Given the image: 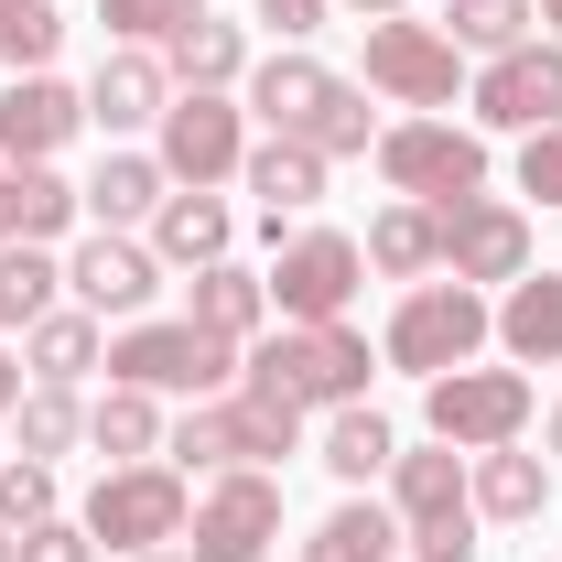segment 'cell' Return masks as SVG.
Segmentation results:
<instances>
[{
  "mask_svg": "<svg viewBox=\"0 0 562 562\" xmlns=\"http://www.w3.org/2000/svg\"><path fill=\"white\" fill-rule=\"evenodd\" d=\"M238 368H249V347L206 336L195 314H140V325L109 336V379L120 390H151V401H227Z\"/></svg>",
  "mask_w": 562,
  "mask_h": 562,
  "instance_id": "6da1fadb",
  "label": "cell"
},
{
  "mask_svg": "<svg viewBox=\"0 0 562 562\" xmlns=\"http://www.w3.org/2000/svg\"><path fill=\"white\" fill-rule=\"evenodd\" d=\"M238 390L292 401V412H347V401H368V336L357 325H281L249 347Z\"/></svg>",
  "mask_w": 562,
  "mask_h": 562,
  "instance_id": "7a4b0ae2",
  "label": "cell"
},
{
  "mask_svg": "<svg viewBox=\"0 0 562 562\" xmlns=\"http://www.w3.org/2000/svg\"><path fill=\"white\" fill-rule=\"evenodd\" d=\"M379 173H390V195H412V206H465V195H487V131H454L443 109L390 120V131H379Z\"/></svg>",
  "mask_w": 562,
  "mask_h": 562,
  "instance_id": "3957f363",
  "label": "cell"
},
{
  "mask_svg": "<svg viewBox=\"0 0 562 562\" xmlns=\"http://www.w3.org/2000/svg\"><path fill=\"white\" fill-rule=\"evenodd\" d=\"M184 519H195V487H184V465H109L98 487H87V541H109V552H173L184 541Z\"/></svg>",
  "mask_w": 562,
  "mask_h": 562,
  "instance_id": "277c9868",
  "label": "cell"
},
{
  "mask_svg": "<svg viewBox=\"0 0 562 562\" xmlns=\"http://www.w3.org/2000/svg\"><path fill=\"white\" fill-rule=\"evenodd\" d=\"M487 325H497L487 292H465V281H412L401 314H390V336H379V357L412 368V379H443V368H476Z\"/></svg>",
  "mask_w": 562,
  "mask_h": 562,
  "instance_id": "5b68a950",
  "label": "cell"
},
{
  "mask_svg": "<svg viewBox=\"0 0 562 562\" xmlns=\"http://www.w3.org/2000/svg\"><path fill=\"white\" fill-rule=\"evenodd\" d=\"M422 432L454 454H497L530 432V368H443L422 379Z\"/></svg>",
  "mask_w": 562,
  "mask_h": 562,
  "instance_id": "8992f818",
  "label": "cell"
},
{
  "mask_svg": "<svg viewBox=\"0 0 562 562\" xmlns=\"http://www.w3.org/2000/svg\"><path fill=\"white\" fill-rule=\"evenodd\" d=\"M281 260L260 281H271V314L281 325H347L357 281H368V249H357L347 227H292V238H271Z\"/></svg>",
  "mask_w": 562,
  "mask_h": 562,
  "instance_id": "52a82bcc",
  "label": "cell"
},
{
  "mask_svg": "<svg viewBox=\"0 0 562 562\" xmlns=\"http://www.w3.org/2000/svg\"><path fill=\"white\" fill-rule=\"evenodd\" d=\"M151 162H162L173 184H227V173L249 162V109H238V87H173V109H162V131H151Z\"/></svg>",
  "mask_w": 562,
  "mask_h": 562,
  "instance_id": "ba28073f",
  "label": "cell"
},
{
  "mask_svg": "<svg viewBox=\"0 0 562 562\" xmlns=\"http://www.w3.org/2000/svg\"><path fill=\"white\" fill-rule=\"evenodd\" d=\"M184 552L195 562H271L281 552V476L271 465H227L195 497V519H184Z\"/></svg>",
  "mask_w": 562,
  "mask_h": 562,
  "instance_id": "9c48e42d",
  "label": "cell"
},
{
  "mask_svg": "<svg viewBox=\"0 0 562 562\" xmlns=\"http://www.w3.org/2000/svg\"><path fill=\"white\" fill-rule=\"evenodd\" d=\"M368 87L379 98H401V109H454L465 98V55H454V33L443 22H368Z\"/></svg>",
  "mask_w": 562,
  "mask_h": 562,
  "instance_id": "30bf717a",
  "label": "cell"
},
{
  "mask_svg": "<svg viewBox=\"0 0 562 562\" xmlns=\"http://www.w3.org/2000/svg\"><path fill=\"white\" fill-rule=\"evenodd\" d=\"M465 109H476V131H552L562 120V44L552 33H530V44H508V55H487L476 66V87H465Z\"/></svg>",
  "mask_w": 562,
  "mask_h": 562,
  "instance_id": "8fae6325",
  "label": "cell"
},
{
  "mask_svg": "<svg viewBox=\"0 0 562 562\" xmlns=\"http://www.w3.org/2000/svg\"><path fill=\"white\" fill-rule=\"evenodd\" d=\"M66 292L98 325H140L151 292H162V260H151V238H131V227H98V238L66 249Z\"/></svg>",
  "mask_w": 562,
  "mask_h": 562,
  "instance_id": "7c38bea8",
  "label": "cell"
},
{
  "mask_svg": "<svg viewBox=\"0 0 562 562\" xmlns=\"http://www.w3.org/2000/svg\"><path fill=\"white\" fill-rule=\"evenodd\" d=\"M443 216V271L465 281V292H508V281L530 271V216L508 206V195H465V206H432Z\"/></svg>",
  "mask_w": 562,
  "mask_h": 562,
  "instance_id": "4fadbf2b",
  "label": "cell"
},
{
  "mask_svg": "<svg viewBox=\"0 0 562 562\" xmlns=\"http://www.w3.org/2000/svg\"><path fill=\"white\" fill-rule=\"evenodd\" d=\"M76 131H87V87H66L55 66L0 87V162H55Z\"/></svg>",
  "mask_w": 562,
  "mask_h": 562,
  "instance_id": "5bb4252c",
  "label": "cell"
},
{
  "mask_svg": "<svg viewBox=\"0 0 562 562\" xmlns=\"http://www.w3.org/2000/svg\"><path fill=\"white\" fill-rule=\"evenodd\" d=\"M162 109H173V66L151 44H109L98 76H87V120L120 140V131H162Z\"/></svg>",
  "mask_w": 562,
  "mask_h": 562,
  "instance_id": "9a60e30c",
  "label": "cell"
},
{
  "mask_svg": "<svg viewBox=\"0 0 562 562\" xmlns=\"http://www.w3.org/2000/svg\"><path fill=\"white\" fill-rule=\"evenodd\" d=\"M151 260L162 271H206V260H238V206L216 184H173L151 206Z\"/></svg>",
  "mask_w": 562,
  "mask_h": 562,
  "instance_id": "2e32d148",
  "label": "cell"
},
{
  "mask_svg": "<svg viewBox=\"0 0 562 562\" xmlns=\"http://www.w3.org/2000/svg\"><path fill=\"white\" fill-rule=\"evenodd\" d=\"M325 98H336V66H314L303 44L260 55V66H249V87H238V109H249V120H260L271 140H303V120H314Z\"/></svg>",
  "mask_w": 562,
  "mask_h": 562,
  "instance_id": "e0dca14e",
  "label": "cell"
},
{
  "mask_svg": "<svg viewBox=\"0 0 562 562\" xmlns=\"http://www.w3.org/2000/svg\"><path fill=\"white\" fill-rule=\"evenodd\" d=\"M465 454L454 443H401L390 454V519L401 530H432V519H465Z\"/></svg>",
  "mask_w": 562,
  "mask_h": 562,
  "instance_id": "ac0fdd59",
  "label": "cell"
},
{
  "mask_svg": "<svg viewBox=\"0 0 562 562\" xmlns=\"http://www.w3.org/2000/svg\"><path fill=\"white\" fill-rule=\"evenodd\" d=\"M465 497H476V519H497V530H530L552 508V454H519V443L465 454Z\"/></svg>",
  "mask_w": 562,
  "mask_h": 562,
  "instance_id": "d6986e66",
  "label": "cell"
},
{
  "mask_svg": "<svg viewBox=\"0 0 562 562\" xmlns=\"http://www.w3.org/2000/svg\"><path fill=\"white\" fill-rule=\"evenodd\" d=\"M487 336L508 347V368H562V271H519L497 292Z\"/></svg>",
  "mask_w": 562,
  "mask_h": 562,
  "instance_id": "ffe728a7",
  "label": "cell"
},
{
  "mask_svg": "<svg viewBox=\"0 0 562 562\" xmlns=\"http://www.w3.org/2000/svg\"><path fill=\"white\" fill-rule=\"evenodd\" d=\"M162 465H184V476H227V465H260V443H249V412H238V390L227 401H195V412L162 432Z\"/></svg>",
  "mask_w": 562,
  "mask_h": 562,
  "instance_id": "44dd1931",
  "label": "cell"
},
{
  "mask_svg": "<svg viewBox=\"0 0 562 562\" xmlns=\"http://www.w3.org/2000/svg\"><path fill=\"white\" fill-rule=\"evenodd\" d=\"M22 368H33V379H55V390H76L87 368H109V336H98V314H87V303H55V314H33V325H22Z\"/></svg>",
  "mask_w": 562,
  "mask_h": 562,
  "instance_id": "7402d4cb",
  "label": "cell"
},
{
  "mask_svg": "<svg viewBox=\"0 0 562 562\" xmlns=\"http://www.w3.org/2000/svg\"><path fill=\"white\" fill-rule=\"evenodd\" d=\"M238 184L260 195V216H314L325 206V151H303V140H249Z\"/></svg>",
  "mask_w": 562,
  "mask_h": 562,
  "instance_id": "603a6c76",
  "label": "cell"
},
{
  "mask_svg": "<svg viewBox=\"0 0 562 562\" xmlns=\"http://www.w3.org/2000/svg\"><path fill=\"white\" fill-rule=\"evenodd\" d=\"M184 314H195L206 336H227V347H260V325H271V281H260V271H238V260H206Z\"/></svg>",
  "mask_w": 562,
  "mask_h": 562,
  "instance_id": "cb8c5ba5",
  "label": "cell"
},
{
  "mask_svg": "<svg viewBox=\"0 0 562 562\" xmlns=\"http://www.w3.org/2000/svg\"><path fill=\"white\" fill-rule=\"evenodd\" d=\"M357 249H368V271H390V281H432V271H443V216L401 195V206L368 216V238H357Z\"/></svg>",
  "mask_w": 562,
  "mask_h": 562,
  "instance_id": "d4e9b609",
  "label": "cell"
},
{
  "mask_svg": "<svg viewBox=\"0 0 562 562\" xmlns=\"http://www.w3.org/2000/svg\"><path fill=\"white\" fill-rule=\"evenodd\" d=\"M76 195H87V216H98V227H151V206L173 195V173H162L151 151H109Z\"/></svg>",
  "mask_w": 562,
  "mask_h": 562,
  "instance_id": "484cf974",
  "label": "cell"
},
{
  "mask_svg": "<svg viewBox=\"0 0 562 562\" xmlns=\"http://www.w3.org/2000/svg\"><path fill=\"white\" fill-rule=\"evenodd\" d=\"M162 432H173V422H162L151 390H120V379H109V390L87 401V443H98L109 465H151V454H162Z\"/></svg>",
  "mask_w": 562,
  "mask_h": 562,
  "instance_id": "4316f807",
  "label": "cell"
},
{
  "mask_svg": "<svg viewBox=\"0 0 562 562\" xmlns=\"http://www.w3.org/2000/svg\"><path fill=\"white\" fill-rule=\"evenodd\" d=\"M292 562H401V519H390L379 497H347V508H325V519L303 530Z\"/></svg>",
  "mask_w": 562,
  "mask_h": 562,
  "instance_id": "83f0119b",
  "label": "cell"
},
{
  "mask_svg": "<svg viewBox=\"0 0 562 562\" xmlns=\"http://www.w3.org/2000/svg\"><path fill=\"white\" fill-rule=\"evenodd\" d=\"M162 66H173V87H249V33L206 11V22H184L162 44Z\"/></svg>",
  "mask_w": 562,
  "mask_h": 562,
  "instance_id": "f1b7e54d",
  "label": "cell"
},
{
  "mask_svg": "<svg viewBox=\"0 0 562 562\" xmlns=\"http://www.w3.org/2000/svg\"><path fill=\"white\" fill-rule=\"evenodd\" d=\"M390 454H401V432L368 412V401L325 412V476H336V487H368V476H390Z\"/></svg>",
  "mask_w": 562,
  "mask_h": 562,
  "instance_id": "f546056e",
  "label": "cell"
},
{
  "mask_svg": "<svg viewBox=\"0 0 562 562\" xmlns=\"http://www.w3.org/2000/svg\"><path fill=\"white\" fill-rule=\"evenodd\" d=\"M11 422H22V454H44V465L87 443V401H76V390H55V379H33V390L11 401Z\"/></svg>",
  "mask_w": 562,
  "mask_h": 562,
  "instance_id": "4dcf8cb0",
  "label": "cell"
},
{
  "mask_svg": "<svg viewBox=\"0 0 562 562\" xmlns=\"http://www.w3.org/2000/svg\"><path fill=\"white\" fill-rule=\"evenodd\" d=\"M443 33H454V55H508V44L541 33V11H530V0H454Z\"/></svg>",
  "mask_w": 562,
  "mask_h": 562,
  "instance_id": "1f68e13d",
  "label": "cell"
},
{
  "mask_svg": "<svg viewBox=\"0 0 562 562\" xmlns=\"http://www.w3.org/2000/svg\"><path fill=\"white\" fill-rule=\"evenodd\" d=\"M44 519H66L55 465L44 454H0V530H44Z\"/></svg>",
  "mask_w": 562,
  "mask_h": 562,
  "instance_id": "d6a6232c",
  "label": "cell"
},
{
  "mask_svg": "<svg viewBox=\"0 0 562 562\" xmlns=\"http://www.w3.org/2000/svg\"><path fill=\"white\" fill-rule=\"evenodd\" d=\"M55 44H66V11L55 0H0V66L11 76L55 66Z\"/></svg>",
  "mask_w": 562,
  "mask_h": 562,
  "instance_id": "836d02e7",
  "label": "cell"
},
{
  "mask_svg": "<svg viewBox=\"0 0 562 562\" xmlns=\"http://www.w3.org/2000/svg\"><path fill=\"white\" fill-rule=\"evenodd\" d=\"M368 140H379V109H368V87H347V76H336V98H325V109L303 120V151L347 162V151H368Z\"/></svg>",
  "mask_w": 562,
  "mask_h": 562,
  "instance_id": "e575fe53",
  "label": "cell"
},
{
  "mask_svg": "<svg viewBox=\"0 0 562 562\" xmlns=\"http://www.w3.org/2000/svg\"><path fill=\"white\" fill-rule=\"evenodd\" d=\"M98 22H109V44H173L184 22H206V0H98Z\"/></svg>",
  "mask_w": 562,
  "mask_h": 562,
  "instance_id": "d590c367",
  "label": "cell"
},
{
  "mask_svg": "<svg viewBox=\"0 0 562 562\" xmlns=\"http://www.w3.org/2000/svg\"><path fill=\"white\" fill-rule=\"evenodd\" d=\"M519 195L562 206V120H552V131H530V140H519Z\"/></svg>",
  "mask_w": 562,
  "mask_h": 562,
  "instance_id": "8d00e7d4",
  "label": "cell"
},
{
  "mask_svg": "<svg viewBox=\"0 0 562 562\" xmlns=\"http://www.w3.org/2000/svg\"><path fill=\"white\" fill-rule=\"evenodd\" d=\"M401 552L412 562H476V508L465 519H432V530H401Z\"/></svg>",
  "mask_w": 562,
  "mask_h": 562,
  "instance_id": "74e56055",
  "label": "cell"
},
{
  "mask_svg": "<svg viewBox=\"0 0 562 562\" xmlns=\"http://www.w3.org/2000/svg\"><path fill=\"white\" fill-rule=\"evenodd\" d=\"M11 541H22V562H98L87 519H44V530H11Z\"/></svg>",
  "mask_w": 562,
  "mask_h": 562,
  "instance_id": "f35d334b",
  "label": "cell"
},
{
  "mask_svg": "<svg viewBox=\"0 0 562 562\" xmlns=\"http://www.w3.org/2000/svg\"><path fill=\"white\" fill-rule=\"evenodd\" d=\"M249 11L271 22L281 44H303V33H325V11H336V0H249Z\"/></svg>",
  "mask_w": 562,
  "mask_h": 562,
  "instance_id": "ab89813d",
  "label": "cell"
},
{
  "mask_svg": "<svg viewBox=\"0 0 562 562\" xmlns=\"http://www.w3.org/2000/svg\"><path fill=\"white\" fill-rule=\"evenodd\" d=\"M11 238H22V173L0 162V249H11Z\"/></svg>",
  "mask_w": 562,
  "mask_h": 562,
  "instance_id": "60d3db41",
  "label": "cell"
},
{
  "mask_svg": "<svg viewBox=\"0 0 562 562\" xmlns=\"http://www.w3.org/2000/svg\"><path fill=\"white\" fill-rule=\"evenodd\" d=\"M22 390H33V368H22V357L0 347V412H11V401H22Z\"/></svg>",
  "mask_w": 562,
  "mask_h": 562,
  "instance_id": "b9f144b4",
  "label": "cell"
},
{
  "mask_svg": "<svg viewBox=\"0 0 562 562\" xmlns=\"http://www.w3.org/2000/svg\"><path fill=\"white\" fill-rule=\"evenodd\" d=\"M336 11H357V22H401L412 0H336Z\"/></svg>",
  "mask_w": 562,
  "mask_h": 562,
  "instance_id": "7bdbcfd3",
  "label": "cell"
},
{
  "mask_svg": "<svg viewBox=\"0 0 562 562\" xmlns=\"http://www.w3.org/2000/svg\"><path fill=\"white\" fill-rule=\"evenodd\" d=\"M541 443H552V465H562V401H552V412H541Z\"/></svg>",
  "mask_w": 562,
  "mask_h": 562,
  "instance_id": "ee69618b",
  "label": "cell"
},
{
  "mask_svg": "<svg viewBox=\"0 0 562 562\" xmlns=\"http://www.w3.org/2000/svg\"><path fill=\"white\" fill-rule=\"evenodd\" d=\"M0 325H22V292H11V271H0Z\"/></svg>",
  "mask_w": 562,
  "mask_h": 562,
  "instance_id": "f6af8a7d",
  "label": "cell"
},
{
  "mask_svg": "<svg viewBox=\"0 0 562 562\" xmlns=\"http://www.w3.org/2000/svg\"><path fill=\"white\" fill-rule=\"evenodd\" d=\"M530 11H541V33H552V44H562V0H530Z\"/></svg>",
  "mask_w": 562,
  "mask_h": 562,
  "instance_id": "bcb514c9",
  "label": "cell"
},
{
  "mask_svg": "<svg viewBox=\"0 0 562 562\" xmlns=\"http://www.w3.org/2000/svg\"><path fill=\"white\" fill-rule=\"evenodd\" d=\"M0 562H22V541H11V530H0Z\"/></svg>",
  "mask_w": 562,
  "mask_h": 562,
  "instance_id": "7dc6e473",
  "label": "cell"
},
{
  "mask_svg": "<svg viewBox=\"0 0 562 562\" xmlns=\"http://www.w3.org/2000/svg\"><path fill=\"white\" fill-rule=\"evenodd\" d=\"M140 562H195V552H140Z\"/></svg>",
  "mask_w": 562,
  "mask_h": 562,
  "instance_id": "c3c4849f",
  "label": "cell"
}]
</instances>
